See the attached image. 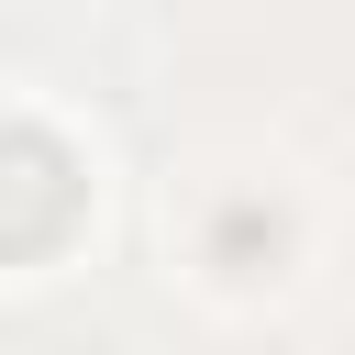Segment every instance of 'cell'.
Here are the masks:
<instances>
[{
	"label": "cell",
	"mask_w": 355,
	"mask_h": 355,
	"mask_svg": "<svg viewBox=\"0 0 355 355\" xmlns=\"http://www.w3.org/2000/svg\"><path fill=\"white\" fill-rule=\"evenodd\" d=\"M78 222V155L33 122H0V255H44Z\"/></svg>",
	"instance_id": "obj_1"
}]
</instances>
